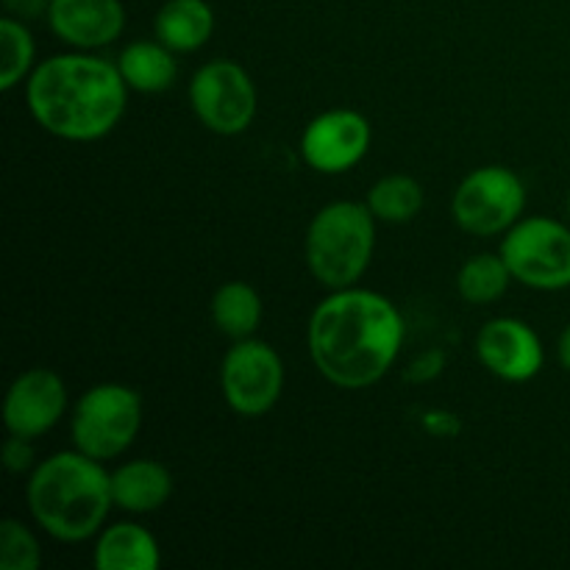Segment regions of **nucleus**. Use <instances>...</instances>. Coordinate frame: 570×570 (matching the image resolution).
Masks as SVG:
<instances>
[{"label": "nucleus", "instance_id": "1", "mask_svg": "<svg viewBox=\"0 0 570 570\" xmlns=\"http://www.w3.org/2000/svg\"><path fill=\"white\" fill-rule=\"evenodd\" d=\"M404 315L387 295L365 287L328 289L306 328L312 365L340 390L382 382L404 345Z\"/></svg>", "mask_w": 570, "mask_h": 570}, {"label": "nucleus", "instance_id": "2", "mask_svg": "<svg viewBox=\"0 0 570 570\" xmlns=\"http://www.w3.org/2000/svg\"><path fill=\"white\" fill-rule=\"evenodd\" d=\"M128 83L117 61L92 50L56 53L39 61L26 81V104L33 122L67 142H98L109 137L128 106Z\"/></svg>", "mask_w": 570, "mask_h": 570}, {"label": "nucleus", "instance_id": "3", "mask_svg": "<svg viewBox=\"0 0 570 570\" xmlns=\"http://www.w3.org/2000/svg\"><path fill=\"white\" fill-rule=\"evenodd\" d=\"M33 523L59 543H83L106 527L115 495L104 462L81 451H59L39 462L26 488Z\"/></svg>", "mask_w": 570, "mask_h": 570}, {"label": "nucleus", "instance_id": "4", "mask_svg": "<svg viewBox=\"0 0 570 570\" xmlns=\"http://www.w3.org/2000/svg\"><path fill=\"white\" fill-rule=\"evenodd\" d=\"M376 217L367 204L332 200L309 220L304 239L306 267L326 289L360 284L376 250Z\"/></svg>", "mask_w": 570, "mask_h": 570}, {"label": "nucleus", "instance_id": "5", "mask_svg": "<svg viewBox=\"0 0 570 570\" xmlns=\"http://www.w3.org/2000/svg\"><path fill=\"white\" fill-rule=\"evenodd\" d=\"M139 429H142V399L128 384H95L72 406V445L98 462L126 454Z\"/></svg>", "mask_w": 570, "mask_h": 570}, {"label": "nucleus", "instance_id": "6", "mask_svg": "<svg viewBox=\"0 0 570 570\" xmlns=\"http://www.w3.org/2000/svg\"><path fill=\"white\" fill-rule=\"evenodd\" d=\"M512 278L538 293L570 287V226L554 217H521L499 245Z\"/></svg>", "mask_w": 570, "mask_h": 570}, {"label": "nucleus", "instance_id": "7", "mask_svg": "<svg viewBox=\"0 0 570 570\" xmlns=\"http://www.w3.org/2000/svg\"><path fill=\"white\" fill-rule=\"evenodd\" d=\"M527 209V184L512 167L484 165L468 173L454 189L451 215L473 237H504Z\"/></svg>", "mask_w": 570, "mask_h": 570}, {"label": "nucleus", "instance_id": "8", "mask_svg": "<svg viewBox=\"0 0 570 570\" xmlns=\"http://www.w3.org/2000/svg\"><path fill=\"white\" fill-rule=\"evenodd\" d=\"M193 115L217 137H237L256 117V87L248 70L232 59H215L198 67L187 89Z\"/></svg>", "mask_w": 570, "mask_h": 570}, {"label": "nucleus", "instance_id": "9", "mask_svg": "<svg viewBox=\"0 0 570 570\" xmlns=\"http://www.w3.org/2000/svg\"><path fill=\"white\" fill-rule=\"evenodd\" d=\"M220 390L239 417H262L284 393V362L271 343L234 340L220 362Z\"/></svg>", "mask_w": 570, "mask_h": 570}, {"label": "nucleus", "instance_id": "10", "mask_svg": "<svg viewBox=\"0 0 570 570\" xmlns=\"http://www.w3.org/2000/svg\"><path fill=\"white\" fill-rule=\"evenodd\" d=\"M373 142V126L356 109H328L312 117L301 134V159L323 176H340L360 165Z\"/></svg>", "mask_w": 570, "mask_h": 570}, {"label": "nucleus", "instance_id": "11", "mask_svg": "<svg viewBox=\"0 0 570 570\" xmlns=\"http://www.w3.org/2000/svg\"><path fill=\"white\" fill-rule=\"evenodd\" d=\"M476 356L495 379L527 384L543 371L546 348L540 334L521 317H493L476 334Z\"/></svg>", "mask_w": 570, "mask_h": 570}, {"label": "nucleus", "instance_id": "12", "mask_svg": "<svg viewBox=\"0 0 570 570\" xmlns=\"http://www.w3.org/2000/svg\"><path fill=\"white\" fill-rule=\"evenodd\" d=\"M67 412V384L50 367H28L11 382L3 401L9 434L37 440L48 434Z\"/></svg>", "mask_w": 570, "mask_h": 570}, {"label": "nucleus", "instance_id": "13", "mask_svg": "<svg viewBox=\"0 0 570 570\" xmlns=\"http://www.w3.org/2000/svg\"><path fill=\"white\" fill-rule=\"evenodd\" d=\"M45 17L56 39L76 50L106 48L126 28L122 0H53Z\"/></svg>", "mask_w": 570, "mask_h": 570}, {"label": "nucleus", "instance_id": "14", "mask_svg": "<svg viewBox=\"0 0 570 570\" xmlns=\"http://www.w3.org/2000/svg\"><path fill=\"white\" fill-rule=\"evenodd\" d=\"M111 495L117 510L148 515L170 501L173 473L156 460H128L111 471Z\"/></svg>", "mask_w": 570, "mask_h": 570}, {"label": "nucleus", "instance_id": "15", "mask_svg": "<svg viewBox=\"0 0 570 570\" xmlns=\"http://www.w3.org/2000/svg\"><path fill=\"white\" fill-rule=\"evenodd\" d=\"M92 562L98 570H156L161 566L159 540L139 523H111L98 532Z\"/></svg>", "mask_w": 570, "mask_h": 570}, {"label": "nucleus", "instance_id": "16", "mask_svg": "<svg viewBox=\"0 0 570 570\" xmlns=\"http://www.w3.org/2000/svg\"><path fill=\"white\" fill-rule=\"evenodd\" d=\"M117 70L131 92L161 95L178 81L176 50H170L159 39H137L120 50Z\"/></svg>", "mask_w": 570, "mask_h": 570}, {"label": "nucleus", "instance_id": "17", "mask_svg": "<svg viewBox=\"0 0 570 570\" xmlns=\"http://www.w3.org/2000/svg\"><path fill=\"white\" fill-rule=\"evenodd\" d=\"M154 33L176 53H195L215 33V11L206 0H165L154 17Z\"/></svg>", "mask_w": 570, "mask_h": 570}, {"label": "nucleus", "instance_id": "18", "mask_svg": "<svg viewBox=\"0 0 570 570\" xmlns=\"http://www.w3.org/2000/svg\"><path fill=\"white\" fill-rule=\"evenodd\" d=\"M265 304L248 282H226L212 295V323L228 340H248L259 332Z\"/></svg>", "mask_w": 570, "mask_h": 570}, {"label": "nucleus", "instance_id": "19", "mask_svg": "<svg viewBox=\"0 0 570 570\" xmlns=\"http://www.w3.org/2000/svg\"><path fill=\"white\" fill-rule=\"evenodd\" d=\"M365 204L379 223L401 226V223H410L421 215L426 193H423V184L417 178L406 176V173H390L367 189Z\"/></svg>", "mask_w": 570, "mask_h": 570}, {"label": "nucleus", "instance_id": "20", "mask_svg": "<svg viewBox=\"0 0 570 570\" xmlns=\"http://www.w3.org/2000/svg\"><path fill=\"white\" fill-rule=\"evenodd\" d=\"M510 282H515V278H512L504 256L476 254L456 273V293H460V298L465 304L488 306L504 298V293L510 289Z\"/></svg>", "mask_w": 570, "mask_h": 570}, {"label": "nucleus", "instance_id": "21", "mask_svg": "<svg viewBox=\"0 0 570 570\" xmlns=\"http://www.w3.org/2000/svg\"><path fill=\"white\" fill-rule=\"evenodd\" d=\"M0 89L11 92L14 87L28 81V76L37 67V45H33L31 31L26 20L6 14L0 20Z\"/></svg>", "mask_w": 570, "mask_h": 570}, {"label": "nucleus", "instance_id": "22", "mask_svg": "<svg viewBox=\"0 0 570 570\" xmlns=\"http://www.w3.org/2000/svg\"><path fill=\"white\" fill-rule=\"evenodd\" d=\"M42 566V549L31 529L20 518L0 521V570H37Z\"/></svg>", "mask_w": 570, "mask_h": 570}, {"label": "nucleus", "instance_id": "23", "mask_svg": "<svg viewBox=\"0 0 570 570\" xmlns=\"http://www.w3.org/2000/svg\"><path fill=\"white\" fill-rule=\"evenodd\" d=\"M33 440L28 438H17L11 434L3 445V465L9 473H28L37 468V454H33Z\"/></svg>", "mask_w": 570, "mask_h": 570}, {"label": "nucleus", "instance_id": "24", "mask_svg": "<svg viewBox=\"0 0 570 570\" xmlns=\"http://www.w3.org/2000/svg\"><path fill=\"white\" fill-rule=\"evenodd\" d=\"M50 3L53 0H3L6 14L17 17V20H39L42 14H48Z\"/></svg>", "mask_w": 570, "mask_h": 570}, {"label": "nucleus", "instance_id": "25", "mask_svg": "<svg viewBox=\"0 0 570 570\" xmlns=\"http://www.w3.org/2000/svg\"><path fill=\"white\" fill-rule=\"evenodd\" d=\"M557 356H560V365L570 373V323L562 328L560 340H557Z\"/></svg>", "mask_w": 570, "mask_h": 570}, {"label": "nucleus", "instance_id": "26", "mask_svg": "<svg viewBox=\"0 0 570 570\" xmlns=\"http://www.w3.org/2000/svg\"><path fill=\"white\" fill-rule=\"evenodd\" d=\"M566 209H568V215H570V193H568V198H566Z\"/></svg>", "mask_w": 570, "mask_h": 570}]
</instances>
